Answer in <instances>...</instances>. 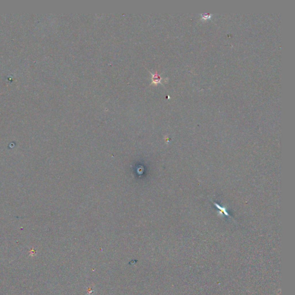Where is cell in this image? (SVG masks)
Masks as SVG:
<instances>
[{
	"label": "cell",
	"instance_id": "1",
	"mask_svg": "<svg viewBox=\"0 0 295 295\" xmlns=\"http://www.w3.org/2000/svg\"><path fill=\"white\" fill-rule=\"evenodd\" d=\"M153 83H158L160 81V78L159 77V75H158L157 74H155V75H154V77H153Z\"/></svg>",
	"mask_w": 295,
	"mask_h": 295
}]
</instances>
